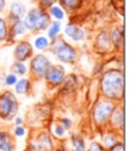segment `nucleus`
<instances>
[{
  "label": "nucleus",
  "instance_id": "1",
  "mask_svg": "<svg viewBox=\"0 0 140 151\" xmlns=\"http://www.w3.org/2000/svg\"><path fill=\"white\" fill-rule=\"evenodd\" d=\"M102 91L110 99H121L124 94V76L118 70H110L103 76Z\"/></svg>",
  "mask_w": 140,
  "mask_h": 151
},
{
  "label": "nucleus",
  "instance_id": "2",
  "mask_svg": "<svg viewBox=\"0 0 140 151\" xmlns=\"http://www.w3.org/2000/svg\"><path fill=\"white\" fill-rule=\"evenodd\" d=\"M49 23V19L45 12L33 9L29 12L25 19V27L30 30H43Z\"/></svg>",
  "mask_w": 140,
  "mask_h": 151
},
{
  "label": "nucleus",
  "instance_id": "3",
  "mask_svg": "<svg viewBox=\"0 0 140 151\" xmlns=\"http://www.w3.org/2000/svg\"><path fill=\"white\" fill-rule=\"evenodd\" d=\"M18 111V102L14 95L10 92H6L0 96V115L4 119H11Z\"/></svg>",
  "mask_w": 140,
  "mask_h": 151
},
{
  "label": "nucleus",
  "instance_id": "4",
  "mask_svg": "<svg viewBox=\"0 0 140 151\" xmlns=\"http://www.w3.org/2000/svg\"><path fill=\"white\" fill-rule=\"evenodd\" d=\"M53 47L59 60L64 63H72L76 58V52L73 50V48L68 44L64 43L61 40H56Z\"/></svg>",
  "mask_w": 140,
  "mask_h": 151
},
{
  "label": "nucleus",
  "instance_id": "5",
  "mask_svg": "<svg viewBox=\"0 0 140 151\" xmlns=\"http://www.w3.org/2000/svg\"><path fill=\"white\" fill-rule=\"evenodd\" d=\"M114 111V105L111 102L102 101L96 104L94 109V121L98 124H104L111 117L112 112Z\"/></svg>",
  "mask_w": 140,
  "mask_h": 151
},
{
  "label": "nucleus",
  "instance_id": "6",
  "mask_svg": "<svg viewBox=\"0 0 140 151\" xmlns=\"http://www.w3.org/2000/svg\"><path fill=\"white\" fill-rule=\"evenodd\" d=\"M64 68L61 66H59V65H54V66L49 65V67L47 68V70L45 72L46 80L49 83L54 84V86H57V84L61 83V81L64 79Z\"/></svg>",
  "mask_w": 140,
  "mask_h": 151
},
{
  "label": "nucleus",
  "instance_id": "7",
  "mask_svg": "<svg viewBox=\"0 0 140 151\" xmlns=\"http://www.w3.org/2000/svg\"><path fill=\"white\" fill-rule=\"evenodd\" d=\"M48 67H49L48 59L45 56H43V55H38V56H36L32 60V69H33V71L38 77L45 76V72Z\"/></svg>",
  "mask_w": 140,
  "mask_h": 151
},
{
  "label": "nucleus",
  "instance_id": "8",
  "mask_svg": "<svg viewBox=\"0 0 140 151\" xmlns=\"http://www.w3.org/2000/svg\"><path fill=\"white\" fill-rule=\"evenodd\" d=\"M31 54H32V49H31L30 44L27 42L20 43L15 48V58L19 61H23L27 59Z\"/></svg>",
  "mask_w": 140,
  "mask_h": 151
},
{
  "label": "nucleus",
  "instance_id": "9",
  "mask_svg": "<svg viewBox=\"0 0 140 151\" xmlns=\"http://www.w3.org/2000/svg\"><path fill=\"white\" fill-rule=\"evenodd\" d=\"M14 144L10 138V135L4 132H0V151H13Z\"/></svg>",
  "mask_w": 140,
  "mask_h": 151
},
{
  "label": "nucleus",
  "instance_id": "10",
  "mask_svg": "<svg viewBox=\"0 0 140 151\" xmlns=\"http://www.w3.org/2000/svg\"><path fill=\"white\" fill-rule=\"evenodd\" d=\"M66 33H67L68 36H70L75 41H80L84 36L83 31L81 30V29H79L78 27H76V25H73V24L67 25V27H66Z\"/></svg>",
  "mask_w": 140,
  "mask_h": 151
},
{
  "label": "nucleus",
  "instance_id": "11",
  "mask_svg": "<svg viewBox=\"0 0 140 151\" xmlns=\"http://www.w3.org/2000/svg\"><path fill=\"white\" fill-rule=\"evenodd\" d=\"M111 116H112L113 125L118 126L119 128H123V126H124V113L121 112V109H117L116 111H113Z\"/></svg>",
  "mask_w": 140,
  "mask_h": 151
},
{
  "label": "nucleus",
  "instance_id": "12",
  "mask_svg": "<svg viewBox=\"0 0 140 151\" xmlns=\"http://www.w3.org/2000/svg\"><path fill=\"white\" fill-rule=\"evenodd\" d=\"M37 144L39 145V147L43 151H49L53 148V144H52V140L47 135H43L41 137V139L37 141Z\"/></svg>",
  "mask_w": 140,
  "mask_h": 151
},
{
  "label": "nucleus",
  "instance_id": "13",
  "mask_svg": "<svg viewBox=\"0 0 140 151\" xmlns=\"http://www.w3.org/2000/svg\"><path fill=\"white\" fill-rule=\"evenodd\" d=\"M72 142H73V150L75 151H85L84 141L80 136L75 135L72 137Z\"/></svg>",
  "mask_w": 140,
  "mask_h": 151
},
{
  "label": "nucleus",
  "instance_id": "14",
  "mask_svg": "<svg viewBox=\"0 0 140 151\" xmlns=\"http://www.w3.org/2000/svg\"><path fill=\"white\" fill-rule=\"evenodd\" d=\"M11 14L19 21V19L24 14V7L21 4H14L11 8Z\"/></svg>",
  "mask_w": 140,
  "mask_h": 151
},
{
  "label": "nucleus",
  "instance_id": "15",
  "mask_svg": "<svg viewBox=\"0 0 140 151\" xmlns=\"http://www.w3.org/2000/svg\"><path fill=\"white\" fill-rule=\"evenodd\" d=\"M29 87H30V83L27 79H22L20 80L18 83H15V91L22 94V93H25L27 90H29Z\"/></svg>",
  "mask_w": 140,
  "mask_h": 151
},
{
  "label": "nucleus",
  "instance_id": "16",
  "mask_svg": "<svg viewBox=\"0 0 140 151\" xmlns=\"http://www.w3.org/2000/svg\"><path fill=\"white\" fill-rule=\"evenodd\" d=\"M60 31V25H59V23L57 22H54L52 27L49 29V32H48V35L50 38H55L56 37V35L58 34V32Z\"/></svg>",
  "mask_w": 140,
  "mask_h": 151
},
{
  "label": "nucleus",
  "instance_id": "17",
  "mask_svg": "<svg viewBox=\"0 0 140 151\" xmlns=\"http://www.w3.org/2000/svg\"><path fill=\"white\" fill-rule=\"evenodd\" d=\"M48 45V42L45 37H38L35 41V47L37 49H45Z\"/></svg>",
  "mask_w": 140,
  "mask_h": 151
},
{
  "label": "nucleus",
  "instance_id": "18",
  "mask_svg": "<svg viewBox=\"0 0 140 151\" xmlns=\"http://www.w3.org/2000/svg\"><path fill=\"white\" fill-rule=\"evenodd\" d=\"M103 142H104V147L105 148H111L113 145L116 144V139H115L114 136H112V135H106V136L104 137Z\"/></svg>",
  "mask_w": 140,
  "mask_h": 151
},
{
  "label": "nucleus",
  "instance_id": "19",
  "mask_svg": "<svg viewBox=\"0 0 140 151\" xmlns=\"http://www.w3.org/2000/svg\"><path fill=\"white\" fill-rule=\"evenodd\" d=\"M13 68L15 69V71L18 72L19 75H24V73L27 72V67H25L22 63H20V61H17V63H14V65H13Z\"/></svg>",
  "mask_w": 140,
  "mask_h": 151
},
{
  "label": "nucleus",
  "instance_id": "20",
  "mask_svg": "<svg viewBox=\"0 0 140 151\" xmlns=\"http://www.w3.org/2000/svg\"><path fill=\"white\" fill-rule=\"evenodd\" d=\"M50 12H52V14L58 20H61L62 18H64V12H62V10H61L60 8L53 7L52 9H50Z\"/></svg>",
  "mask_w": 140,
  "mask_h": 151
},
{
  "label": "nucleus",
  "instance_id": "21",
  "mask_svg": "<svg viewBox=\"0 0 140 151\" xmlns=\"http://www.w3.org/2000/svg\"><path fill=\"white\" fill-rule=\"evenodd\" d=\"M25 30H27V27H25V24H24V23L20 22V21H18V22L15 23L14 34H22Z\"/></svg>",
  "mask_w": 140,
  "mask_h": 151
},
{
  "label": "nucleus",
  "instance_id": "22",
  "mask_svg": "<svg viewBox=\"0 0 140 151\" xmlns=\"http://www.w3.org/2000/svg\"><path fill=\"white\" fill-rule=\"evenodd\" d=\"M88 151H105V149H104L103 146H101V145L98 144V142H92V144L90 145L89 149H88Z\"/></svg>",
  "mask_w": 140,
  "mask_h": 151
},
{
  "label": "nucleus",
  "instance_id": "23",
  "mask_svg": "<svg viewBox=\"0 0 140 151\" xmlns=\"http://www.w3.org/2000/svg\"><path fill=\"white\" fill-rule=\"evenodd\" d=\"M17 83V77H15V75H8L7 78H6V84H8V86H13V84H15Z\"/></svg>",
  "mask_w": 140,
  "mask_h": 151
},
{
  "label": "nucleus",
  "instance_id": "24",
  "mask_svg": "<svg viewBox=\"0 0 140 151\" xmlns=\"http://www.w3.org/2000/svg\"><path fill=\"white\" fill-rule=\"evenodd\" d=\"M117 31L116 30L115 32H113V41L117 44L118 46L121 45V42H123V37H121V34H117Z\"/></svg>",
  "mask_w": 140,
  "mask_h": 151
},
{
  "label": "nucleus",
  "instance_id": "25",
  "mask_svg": "<svg viewBox=\"0 0 140 151\" xmlns=\"http://www.w3.org/2000/svg\"><path fill=\"white\" fill-rule=\"evenodd\" d=\"M6 24H4V20L0 19V40L6 37Z\"/></svg>",
  "mask_w": 140,
  "mask_h": 151
},
{
  "label": "nucleus",
  "instance_id": "26",
  "mask_svg": "<svg viewBox=\"0 0 140 151\" xmlns=\"http://www.w3.org/2000/svg\"><path fill=\"white\" fill-rule=\"evenodd\" d=\"M108 151H124V145L121 144V142H116L110 148Z\"/></svg>",
  "mask_w": 140,
  "mask_h": 151
},
{
  "label": "nucleus",
  "instance_id": "27",
  "mask_svg": "<svg viewBox=\"0 0 140 151\" xmlns=\"http://www.w3.org/2000/svg\"><path fill=\"white\" fill-rule=\"evenodd\" d=\"M24 132H25V130L21 127V126H17L14 129V134H15V136H18V137H22L24 136Z\"/></svg>",
  "mask_w": 140,
  "mask_h": 151
},
{
  "label": "nucleus",
  "instance_id": "28",
  "mask_svg": "<svg viewBox=\"0 0 140 151\" xmlns=\"http://www.w3.org/2000/svg\"><path fill=\"white\" fill-rule=\"evenodd\" d=\"M55 132H56V135L58 137H62L65 134V129L62 126H56V128H55Z\"/></svg>",
  "mask_w": 140,
  "mask_h": 151
},
{
  "label": "nucleus",
  "instance_id": "29",
  "mask_svg": "<svg viewBox=\"0 0 140 151\" xmlns=\"http://www.w3.org/2000/svg\"><path fill=\"white\" fill-rule=\"evenodd\" d=\"M60 123H61V126L64 128H70V126H71V122L69 121L68 118H62L60 121Z\"/></svg>",
  "mask_w": 140,
  "mask_h": 151
},
{
  "label": "nucleus",
  "instance_id": "30",
  "mask_svg": "<svg viewBox=\"0 0 140 151\" xmlns=\"http://www.w3.org/2000/svg\"><path fill=\"white\" fill-rule=\"evenodd\" d=\"M80 0H64V2L67 6H69V7H73L75 4H77L78 2H79Z\"/></svg>",
  "mask_w": 140,
  "mask_h": 151
},
{
  "label": "nucleus",
  "instance_id": "31",
  "mask_svg": "<svg viewBox=\"0 0 140 151\" xmlns=\"http://www.w3.org/2000/svg\"><path fill=\"white\" fill-rule=\"evenodd\" d=\"M41 1H42V4L44 6H50L52 4L55 2V0H41Z\"/></svg>",
  "mask_w": 140,
  "mask_h": 151
},
{
  "label": "nucleus",
  "instance_id": "32",
  "mask_svg": "<svg viewBox=\"0 0 140 151\" xmlns=\"http://www.w3.org/2000/svg\"><path fill=\"white\" fill-rule=\"evenodd\" d=\"M21 123H22L21 118H19V117H18V118H15V124H17V125H20Z\"/></svg>",
  "mask_w": 140,
  "mask_h": 151
},
{
  "label": "nucleus",
  "instance_id": "33",
  "mask_svg": "<svg viewBox=\"0 0 140 151\" xmlns=\"http://www.w3.org/2000/svg\"><path fill=\"white\" fill-rule=\"evenodd\" d=\"M4 0H0V11H1V9L4 8Z\"/></svg>",
  "mask_w": 140,
  "mask_h": 151
}]
</instances>
